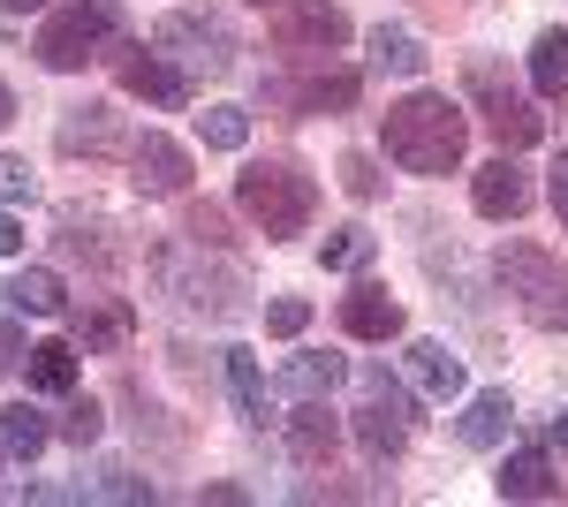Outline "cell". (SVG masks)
<instances>
[{"label": "cell", "instance_id": "cell-1", "mask_svg": "<svg viewBox=\"0 0 568 507\" xmlns=\"http://www.w3.org/2000/svg\"><path fill=\"white\" fill-rule=\"evenodd\" d=\"M387 160L409 174H455L463 168V152H470V114L447 99V91H409V99H394L387 114Z\"/></svg>", "mask_w": 568, "mask_h": 507}, {"label": "cell", "instance_id": "cell-2", "mask_svg": "<svg viewBox=\"0 0 568 507\" xmlns=\"http://www.w3.org/2000/svg\"><path fill=\"white\" fill-rule=\"evenodd\" d=\"M235 212L258 227L265 243H296L318 212V182H311L296 160H251L235 174Z\"/></svg>", "mask_w": 568, "mask_h": 507}, {"label": "cell", "instance_id": "cell-3", "mask_svg": "<svg viewBox=\"0 0 568 507\" xmlns=\"http://www.w3.org/2000/svg\"><path fill=\"white\" fill-rule=\"evenodd\" d=\"M122 31H130L122 0H61V8L39 23L31 53H39V69H53V77H77L84 61L114 53V39H122Z\"/></svg>", "mask_w": 568, "mask_h": 507}, {"label": "cell", "instance_id": "cell-4", "mask_svg": "<svg viewBox=\"0 0 568 507\" xmlns=\"http://www.w3.org/2000/svg\"><path fill=\"white\" fill-rule=\"evenodd\" d=\"M463 99H470V114H478L493 136H500V152H524L546 136V114H538V99H530L493 53H470L463 61Z\"/></svg>", "mask_w": 568, "mask_h": 507}, {"label": "cell", "instance_id": "cell-5", "mask_svg": "<svg viewBox=\"0 0 568 507\" xmlns=\"http://www.w3.org/2000/svg\"><path fill=\"white\" fill-rule=\"evenodd\" d=\"M500 288L516 296L530 326H546V334H568V265L554 251H538V243H500Z\"/></svg>", "mask_w": 568, "mask_h": 507}, {"label": "cell", "instance_id": "cell-6", "mask_svg": "<svg viewBox=\"0 0 568 507\" xmlns=\"http://www.w3.org/2000/svg\"><path fill=\"white\" fill-rule=\"evenodd\" d=\"M152 45L175 61L190 84H197V77H227V69H235V53H243L235 23H227L220 8H175V16L152 31Z\"/></svg>", "mask_w": 568, "mask_h": 507}, {"label": "cell", "instance_id": "cell-7", "mask_svg": "<svg viewBox=\"0 0 568 507\" xmlns=\"http://www.w3.org/2000/svg\"><path fill=\"white\" fill-rule=\"evenodd\" d=\"M356 386H364V402H356V447H364L372 463H394V455L409 447L417 409H409V394H402L379 364H356Z\"/></svg>", "mask_w": 568, "mask_h": 507}, {"label": "cell", "instance_id": "cell-8", "mask_svg": "<svg viewBox=\"0 0 568 507\" xmlns=\"http://www.w3.org/2000/svg\"><path fill=\"white\" fill-rule=\"evenodd\" d=\"M265 31H273L281 53H304L311 61V53H342V45H349V16H342L334 0H281Z\"/></svg>", "mask_w": 568, "mask_h": 507}, {"label": "cell", "instance_id": "cell-9", "mask_svg": "<svg viewBox=\"0 0 568 507\" xmlns=\"http://www.w3.org/2000/svg\"><path fill=\"white\" fill-rule=\"evenodd\" d=\"M364 77L356 69H311V77H273L265 107H288V114H349Z\"/></svg>", "mask_w": 568, "mask_h": 507}, {"label": "cell", "instance_id": "cell-10", "mask_svg": "<svg viewBox=\"0 0 568 507\" xmlns=\"http://www.w3.org/2000/svg\"><path fill=\"white\" fill-rule=\"evenodd\" d=\"M114 77H122V91H130V99H152V107H182V99H190V77H182L160 45L144 53V45H122V39H114Z\"/></svg>", "mask_w": 568, "mask_h": 507}, {"label": "cell", "instance_id": "cell-11", "mask_svg": "<svg viewBox=\"0 0 568 507\" xmlns=\"http://www.w3.org/2000/svg\"><path fill=\"white\" fill-rule=\"evenodd\" d=\"M53 144H61L69 160H114V152H130L136 136L122 129V114H114V107H99V99H91V107H69V114H61Z\"/></svg>", "mask_w": 568, "mask_h": 507}, {"label": "cell", "instance_id": "cell-12", "mask_svg": "<svg viewBox=\"0 0 568 507\" xmlns=\"http://www.w3.org/2000/svg\"><path fill=\"white\" fill-rule=\"evenodd\" d=\"M130 182H136V197H182L190 190V152H182L175 136L144 129L130 144Z\"/></svg>", "mask_w": 568, "mask_h": 507}, {"label": "cell", "instance_id": "cell-13", "mask_svg": "<svg viewBox=\"0 0 568 507\" xmlns=\"http://www.w3.org/2000/svg\"><path fill=\"white\" fill-rule=\"evenodd\" d=\"M69 341H77L84 356H122V348L136 341V311H130L122 296H91V303H77Z\"/></svg>", "mask_w": 568, "mask_h": 507}, {"label": "cell", "instance_id": "cell-14", "mask_svg": "<svg viewBox=\"0 0 568 507\" xmlns=\"http://www.w3.org/2000/svg\"><path fill=\"white\" fill-rule=\"evenodd\" d=\"M288 455L304 469H334V455H342V417H334L326 394H311V402L288 409Z\"/></svg>", "mask_w": 568, "mask_h": 507}, {"label": "cell", "instance_id": "cell-15", "mask_svg": "<svg viewBox=\"0 0 568 507\" xmlns=\"http://www.w3.org/2000/svg\"><path fill=\"white\" fill-rule=\"evenodd\" d=\"M342 334L349 341H402L409 334V311H402L379 281H356L349 296H342Z\"/></svg>", "mask_w": 568, "mask_h": 507}, {"label": "cell", "instance_id": "cell-16", "mask_svg": "<svg viewBox=\"0 0 568 507\" xmlns=\"http://www.w3.org/2000/svg\"><path fill=\"white\" fill-rule=\"evenodd\" d=\"M530 197H538V190H530V174L516 168L508 152H500V160H485V168L470 174V205H478L485 220H524Z\"/></svg>", "mask_w": 568, "mask_h": 507}, {"label": "cell", "instance_id": "cell-17", "mask_svg": "<svg viewBox=\"0 0 568 507\" xmlns=\"http://www.w3.org/2000/svg\"><path fill=\"white\" fill-rule=\"evenodd\" d=\"M160 281H168L190 311H205V318H235V311H243V273H235V265H227V273H182L175 257H160Z\"/></svg>", "mask_w": 568, "mask_h": 507}, {"label": "cell", "instance_id": "cell-18", "mask_svg": "<svg viewBox=\"0 0 568 507\" xmlns=\"http://www.w3.org/2000/svg\"><path fill=\"white\" fill-rule=\"evenodd\" d=\"M508 424H516V402H508L500 386H485V394H470V402H463V417H455V439L485 455V447H500V439H508Z\"/></svg>", "mask_w": 568, "mask_h": 507}, {"label": "cell", "instance_id": "cell-19", "mask_svg": "<svg viewBox=\"0 0 568 507\" xmlns=\"http://www.w3.org/2000/svg\"><path fill=\"white\" fill-rule=\"evenodd\" d=\"M493 485H500V500H561V477H554V455H546V447L508 455Z\"/></svg>", "mask_w": 568, "mask_h": 507}, {"label": "cell", "instance_id": "cell-20", "mask_svg": "<svg viewBox=\"0 0 568 507\" xmlns=\"http://www.w3.org/2000/svg\"><path fill=\"white\" fill-rule=\"evenodd\" d=\"M409 379L425 386L433 402H455L463 394V356L447 341H409Z\"/></svg>", "mask_w": 568, "mask_h": 507}, {"label": "cell", "instance_id": "cell-21", "mask_svg": "<svg viewBox=\"0 0 568 507\" xmlns=\"http://www.w3.org/2000/svg\"><path fill=\"white\" fill-rule=\"evenodd\" d=\"M53 243H61L69 265H91V273H106V281L122 273V243H106V227H99V220H91V227H84V220H69Z\"/></svg>", "mask_w": 568, "mask_h": 507}, {"label": "cell", "instance_id": "cell-22", "mask_svg": "<svg viewBox=\"0 0 568 507\" xmlns=\"http://www.w3.org/2000/svg\"><path fill=\"white\" fill-rule=\"evenodd\" d=\"M425 61H433V53H425L417 31H402V23H379V31H372V69H379V77H425Z\"/></svg>", "mask_w": 568, "mask_h": 507}, {"label": "cell", "instance_id": "cell-23", "mask_svg": "<svg viewBox=\"0 0 568 507\" xmlns=\"http://www.w3.org/2000/svg\"><path fill=\"white\" fill-rule=\"evenodd\" d=\"M8 296H16V311H31V318H61V311H69V288H61L53 265H23V273L8 281Z\"/></svg>", "mask_w": 568, "mask_h": 507}, {"label": "cell", "instance_id": "cell-24", "mask_svg": "<svg viewBox=\"0 0 568 507\" xmlns=\"http://www.w3.org/2000/svg\"><path fill=\"white\" fill-rule=\"evenodd\" d=\"M334 386H342V356H318V348H304V356H288V364H281V394H288V402L334 394Z\"/></svg>", "mask_w": 568, "mask_h": 507}, {"label": "cell", "instance_id": "cell-25", "mask_svg": "<svg viewBox=\"0 0 568 507\" xmlns=\"http://www.w3.org/2000/svg\"><path fill=\"white\" fill-rule=\"evenodd\" d=\"M220 364H227V386H235V409H243V424H258L265 432V372L251 348H220Z\"/></svg>", "mask_w": 568, "mask_h": 507}, {"label": "cell", "instance_id": "cell-26", "mask_svg": "<svg viewBox=\"0 0 568 507\" xmlns=\"http://www.w3.org/2000/svg\"><path fill=\"white\" fill-rule=\"evenodd\" d=\"M23 372L39 394H69L77 386V341H39L31 356H23Z\"/></svg>", "mask_w": 568, "mask_h": 507}, {"label": "cell", "instance_id": "cell-27", "mask_svg": "<svg viewBox=\"0 0 568 507\" xmlns=\"http://www.w3.org/2000/svg\"><path fill=\"white\" fill-rule=\"evenodd\" d=\"M0 439H8V455H39L45 439H53V417H45L39 402H16V409H0Z\"/></svg>", "mask_w": 568, "mask_h": 507}, {"label": "cell", "instance_id": "cell-28", "mask_svg": "<svg viewBox=\"0 0 568 507\" xmlns=\"http://www.w3.org/2000/svg\"><path fill=\"white\" fill-rule=\"evenodd\" d=\"M530 84L546 91V99L568 91V31H538L530 39Z\"/></svg>", "mask_w": 568, "mask_h": 507}, {"label": "cell", "instance_id": "cell-29", "mask_svg": "<svg viewBox=\"0 0 568 507\" xmlns=\"http://www.w3.org/2000/svg\"><path fill=\"white\" fill-rule=\"evenodd\" d=\"M197 136H205V152H243L251 144V114L243 107H205L197 114Z\"/></svg>", "mask_w": 568, "mask_h": 507}, {"label": "cell", "instance_id": "cell-30", "mask_svg": "<svg viewBox=\"0 0 568 507\" xmlns=\"http://www.w3.org/2000/svg\"><path fill=\"white\" fill-rule=\"evenodd\" d=\"M372 251H379V243H372L364 227H334V235L318 243V265H326V273H356V265H372Z\"/></svg>", "mask_w": 568, "mask_h": 507}, {"label": "cell", "instance_id": "cell-31", "mask_svg": "<svg viewBox=\"0 0 568 507\" xmlns=\"http://www.w3.org/2000/svg\"><path fill=\"white\" fill-rule=\"evenodd\" d=\"M182 235H190V251H235L227 212H220V205H190V212H182Z\"/></svg>", "mask_w": 568, "mask_h": 507}, {"label": "cell", "instance_id": "cell-32", "mask_svg": "<svg viewBox=\"0 0 568 507\" xmlns=\"http://www.w3.org/2000/svg\"><path fill=\"white\" fill-rule=\"evenodd\" d=\"M53 432H61V439H69V447H77V455H84L91 439H99V432H106V409H99V402H91V394H77V402H69V409H61V424H53Z\"/></svg>", "mask_w": 568, "mask_h": 507}, {"label": "cell", "instance_id": "cell-33", "mask_svg": "<svg viewBox=\"0 0 568 507\" xmlns=\"http://www.w3.org/2000/svg\"><path fill=\"white\" fill-rule=\"evenodd\" d=\"M91 500H160V493H152V477H136V469H99Z\"/></svg>", "mask_w": 568, "mask_h": 507}, {"label": "cell", "instance_id": "cell-34", "mask_svg": "<svg viewBox=\"0 0 568 507\" xmlns=\"http://www.w3.org/2000/svg\"><path fill=\"white\" fill-rule=\"evenodd\" d=\"M304 326H311V303H304V296H273V303H265V334L296 341Z\"/></svg>", "mask_w": 568, "mask_h": 507}, {"label": "cell", "instance_id": "cell-35", "mask_svg": "<svg viewBox=\"0 0 568 507\" xmlns=\"http://www.w3.org/2000/svg\"><path fill=\"white\" fill-rule=\"evenodd\" d=\"M342 190H349V197H379V168H372V160H364V152H342Z\"/></svg>", "mask_w": 568, "mask_h": 507}, {"label": "cell", "instance_id": "cell-36", "mask_svg": "<svg viewBox=\"0 0 568 507\" xmlns=\"http://www.w3.org/2000/svg\"><path fill=\"white\" fill-rule=\"evenodd\" d=\"M0 205H31V168L16 152H0Z\"/></svg>", "mask_w": 568, "mask_h": 507}, {"label": "cell", "instance_id": "cell-37", "mask_svg": "<svg viewBox=\"0 0 568 507\" xmlns=\"http://www.w3.org/2000/svg\"><path fill=\"white\" fill-rule=\"evenodd\" d=\"M23 356H31V348H23V334H16V326H8V318H0V372H16V364H23Z\"/></svg>", "mask_w": 568, "mask_h": 507}, {"label": "cell", "instance_id": "cell-38", "mask_svg": "<svg viewBox=\"0 0 568 507\" xmlns=\"http://www.w3.org/2000/svg\"><path fill=\"white\" fill-rule=\"evenodd\" d=\"M554 212H561V227H568V152L554 160Z\"/></svg>", "mask_w": 568, "mask_h": 507}, {"label": "cell", "instance_id": "cell-39", "mask_svg": "<svg viewBox=\"0 0 568 507\" xmlns=\"http://www.w3.org/2000/svg\"><path fill=\"white\" fill-rule=\"evenodd\" d=\"M23 251V227H16V212H0V257Z\"/></svg>", "mask_w": 568, "mask_h": 507}, {"label": "cell", "instance_id": "cell-40", "mask_svg": "<svg viewBox=\"0 0 568 507\" xmlns=\"http://www.w3.org/2000/svg\"><path fill=\"white\" fill-rule=\"evenodd\" d=\"M8 16H31V8H53V0H0Z\"/></svg>", "mask_w": 568, "mask_h": 507}, {"label": "cell", "instance_id": "cell-41", "mask_svg": "<svg viewBox=\"0 0 568 507\" xmlns=\"http://www.w3.org/2000/svg\"><path fill=\"white\" fill-rule=\"evenodd\" d=\"M554 447H568V409H561V417H554Z\"/></svg>", "mask_w": 568, "mask_h": 507}, {"label": "cell", "instance_id": "cell-42", "mask_svg": "<svg viewBox=\"0 0 568 507\" xmlns=\"http://www.w3.org/2000/svg\"><path fill=\"white\" fill-rule=\"evenodd\" d=\"M8 114H16V99H8V84H0V129H8Z\"/></svg>", "mask_w": 568, "mask_h": 507}, {"label": "cell", "instance_id": "cell-43", "mask_svg": "<svg viewBox=\"0 0 568 507\" xmlns=\"http://www.w3.org/2000/svg\"><path fill=\"white\" fill-rule=\"evenodd\" d=\"M8 303H16V296H8V288H0V311H8Z\"/></svg>", "mask_w": 568, "mask_h": 507}, {"label": "cell", "instance_id": "cell-44", "mask_svg": "<svg viewBox=\"0 0 568 507\" xmlns=\"http://www.w3.org/2000/svg\"><path fill=\"white\" fill-rule=\"evenodd\" d=\"M258 8H281V0H258Z\"/></svg>", "mask_w": 568, "mask_h": 507}, {"label": "cell", "instance_id": "cell-45", "mask_svg": "<svg viewBox=\"0 0 568 507\" xmlns=\"http://www.w3.org/2000/svg\"><path fill=\"white\" fill-rule=\"evenodd\" d=\"M0 455H8V439H0Z\"/></svg>", "mask_w": 568, "mask_h": 507}]
</instances>
